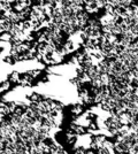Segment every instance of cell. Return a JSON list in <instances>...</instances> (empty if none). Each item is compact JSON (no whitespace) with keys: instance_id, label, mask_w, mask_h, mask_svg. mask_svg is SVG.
Wrapping results in <instances>:
<instances>
[{"instance_id":"cell-1","label":"cell","mask_w":138,"mask_h":154,"mask_svg":"<svg viewBox=\"0 0 138 154\" xmlns=\"http://www.w3.org/2000/svg\"><path fill=\"white\" fill-rule=\"evenodd\" d=\"M72 112H73V114H74L75 116H77V115H80V114L83 112V106L80 105V104H76V105H74Z\"/></svg>"}]
</instances>
